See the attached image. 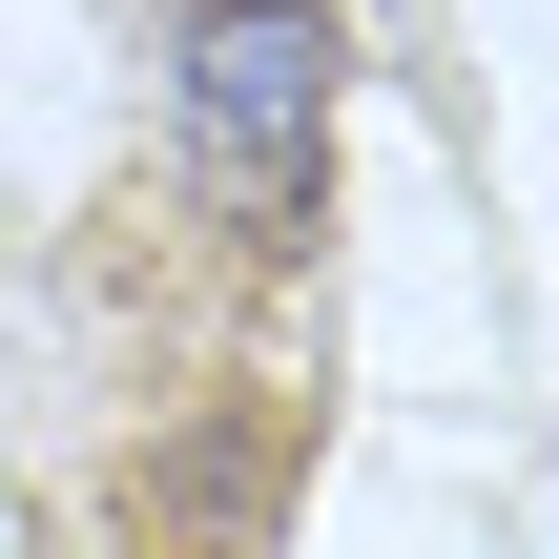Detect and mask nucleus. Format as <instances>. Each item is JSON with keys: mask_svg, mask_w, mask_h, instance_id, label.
Returning <instances> with one entry per match:
<instances>
[{"mask_svg": "<svg viewBox=\"0 0 559 559\" xmlns=\"http://www.w3.org/2000/svg\"><path fill=\"white\" fill-rule=\"evenodd\" d=\"M187 187L228 249H311V187H332V21L311 0L187 21Z\"/></svg>", "mask_w": 559, "mask_h": 559, "instance_id": "nucleus-1", "label": "nucleus"}]
</instances>
